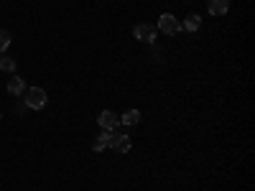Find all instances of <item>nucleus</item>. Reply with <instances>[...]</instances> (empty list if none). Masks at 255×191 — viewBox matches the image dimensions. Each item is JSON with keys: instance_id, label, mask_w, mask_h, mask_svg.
Instances as JSON below:
<instances>
[{"instance_id": "obj_1", "label": "nucleus", "mask_w": 255, "mask_h": 191, "mask_svg": "<svg viewBox=\"0 0 255 191\" xmlns=\"http://www.w3.org/2000/svg\"><path fill=\"white\" fill-rule=\"evenodd\" d=\"M23 102H26V107H31V110H41L46 105V90H41V87H26Z\"/></svg>"}, {"instance_id": "obj_2", "label": "nucleus", "mask_w": 255, "mask_h": 191, "mask_svg": "<svg viewBox=\"0 0 255 191\" xmlns=\"http://www.w3.org/2000/svg\"><path fill=\"white\" fill-rule=\"evenodd\" d=\"M158 31L166 33V36H176L179 31H182V23H179V18L171 16V13H163V16L158 18Z\"/></svg>"}, {"instance_id": "obj_3", "label": "nucleus", "mask_w": 255, "mask_h": 191, "mask_svg": "<svg viewBox=\"0 0 255 191\" xmlns=\"http://www.w3.org/2000/svg\"><path fill=\"white\" fill-rule=\"evenodd\" d=\"M133 36H136L138 41H143V43H153L156 36H158V28L153 23H138L136 28H133Z\"/></svg>"}, {"instance_id": "obj_4", "label": "nucleus", "mask_w": 255, "mask_h": 191, "mask_svg": "<svg viewBox=\"0 0 255 191\" xmlns=\"http://www.w3.org/2000/svg\"><path fill=\"white\" fill-rule=\"evenodd\" d=\"M97 123L102 125V130H115L120 125V115L112 112V110H102L100 117H97Z\"/></svg>"}, {"instance_id": "obj_5", "label": "nucleus", "mask_w": 255, "mask_h": 191, "mask_svg": "<svg viewBox=\"0 0 255 191\" xmlns=\"http://www.w3.org/2000/svg\"><path fill=\"white\" fill-rule=\"evenodd\" d=\"M130 135H115L112 133V140H110V148L112 151H117V153H128L130 151Z\"/></svg>"}, {"instance_id": "obj_6", "label": "nucleus", "mask_w": 255, "mask_h": 191, "mask_svg": "<svg viewBox=\"0 0 255 191\" xmlns=\"http://www.w3.org/2000/svg\"><path fill=\"white\" fill-rule=\"evenodd\" d=\"M207 8H209L212 16H224V13L230 10V0H209Z\"/></svg>"}, {"instance_id": "obj_7", "label": "nucleus", "mask_w": 255, "mask_h": 191, "mask_svg": "<svg viewBox=\"0 0 255 191\" xmlns=\"http://www.w3.org/2000/svg\"><path fill=\"white\" fill-rule=\"evenodd\" d=\"M110 140H112V130H102V133L97 135V140H95L92 148L100 153V151H105V148H110Z\"/></svg>"}, {"instance_id": "obj_8", "label": "nucleus", "mask_w": 255, "mask_h": 191, "mask_svg": "<svg viewBox=\"0 0 255 191\" xmlns=\"http://www.w3.org/2000/svg\"><path fill=\"white\" fill-rule=\"evenodd\" d=\"M8 92H10V95H16V97H21V95L26 92L23 79H21V77H10V79H8Z\"/></svg>"}, {"instance_id": "obj_9", "label": "nucleus", "mask_w": 255, "mask_h": 191, "mask_svg": "<svg viewBox=\"0 0 255 191\" xmlns=\"http://www.w3.org/2000/svg\"><path fill=\"white\" fill-rule=\"evenodd\" d=\"M199 26H202V18L199 16H186V21L182 23V31H189V33H194V31H199Z\"/></svg>"}, {"instance_id": "obj_10", "label": "nucleus", "mask_w": 255, "mask_h": 191, "mask_svg": "<svg viewBox=\"0 0 255 191\" xmlns=\"http://www.w3.org/2000/svg\"><path fill=\"white\" fill-rule=\"evenodd\" d=\"M120 123L123 125H136V123H141V112L138 110H125L123 115H120Z\"/></svg>"}, {"instance_id": "obj_11", "label": "nucleus", "mask_w": 255, "mask_h": 191, "mask_svg": "<svg viewBox=\"0 0 255 191\" xmlns=\"http://www.w3.org/2000/svg\"><path fill=\"white\" fill-rule=\"evenodd\" d=\"M0 71H8V74H13V71H16V62H13L10 56H3V59H0Z\"/></svg>"}, {"instance_id": "obj_12", "label": "nucleus", "mask_w": 255, "mask_h": 191, "mask_svg": "<svg viewBox=\"0 0 255 191\" xmlns=\"http://www.w3.org/2000/svg\"><path fill=\"white\" fill-rule=\"evenodd\" d=\"M8 46H10V33L5 28H0V51H5Z\"/></svg>"}, {"instance_id": "obj_13", "label": "nucleus", "mask_w": 255, "mask_h": 191, "mask_svg": "<svg viewBox=\"0 0 255 191\" xmlns=\"http://www.w3.org/2000/svg\"><path fill=\"white\" fill-rule=\"evenodd\" d=\"M0 120H3V112H0Z\"/></svg>"}]
</instances>
